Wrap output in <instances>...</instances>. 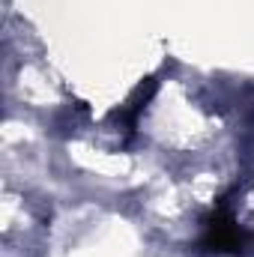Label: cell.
Here are the masks:
<instances>
[{
    "mask_svg": "<svg viewBox=\"0 0 254 257\" xmlns=\"http://www.w3.org/2000/svg\"><path fill=\"white\" fill-rule=\"evenodd\" d=\"M206 245L215 251H236L242 245V236L230 218H215L206 224Z\"/></svg>",
    "mask_w": 254,
    "mask_h": 257,
    "instance_id": "obj_1",
    "label": "cell"
}]
</instances>
